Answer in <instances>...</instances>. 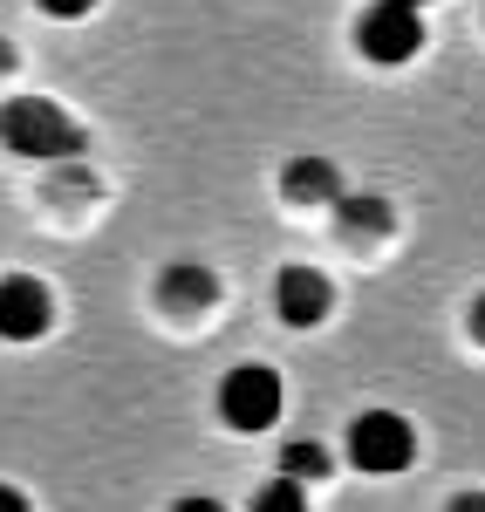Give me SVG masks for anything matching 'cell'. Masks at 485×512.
<instances>
[{
	"label": "cell",
	"instance_id": "obj_18",
	"mask_svg": "<svg viewBox=\"0 0 485 512\" xmlns=\"http://www.w3.org/2000/svg\"><path fill=\"white\" fill-rule=\"evenodd\" d=\"M404 7H417V14H424V7H431V0H404Z\"/></svg>",
	"mask_w": 485,
	"mask_h": 512
},
{
	"label": "cell",
	"instance_id": "obj_5",
	"mask_svg": "<svg viewBox=\"0 0 485 512\" xmlns=\"http://www.w3.org/2000/svg\"><path fill=\"white\" fill-rule=\"evenodd\" d=\"M55 321V294L35 274H7L0 280V342H35Z\"/></svg>",
	"mask_w": 485,
	"mask_h": 512
},
{
	"label": "cell",
	"instance_id": "obj_9",
	"mask_svg": "<svg viewBox=\"0 0 485 512\" xmlns=\"http://www.w3.org/2000/svg\"><path fill=\"white\" fill-rule=\"evenodd\" d=\"M281 478H287V485H322V478H328V444L294 437V444L281 451Z\"/></svg>",
	"mask_w": 485,
	"mask_h": 512
},
{
	"label": "cell",
	"instance_id": "obj_1",
	"mask_svg": "<svg viewBox=\"0 0 485 512\" xmlns=\"http://www.w3.org/2000/svg\"><path fill=\"white\" fill-rule=\"evenodd\" d=\"M0 144L14 151V158H41V164H69L82 158V123L62 110V103H48V96H7L0 103Z\"/></svg>",
	"mask_w": 485,
	"mask_h": 512
},
{
	"label": "cell",
	"instance_id": "obj_12",
	"mask_svg": "<svg viewBox=\"0 0 485 512\" xmlns=\"http://www.w3.org/2000/svg\"><path fill=\"white\" fill-rule=\"evenodd\" d=\"M35 7H41V14H55V21H82L96 0H35Z\"/></svg>",
	"mask_w": 485,
	"mask_h": 512
},
{
	"label": "cell",
	"instance_id": "obj_13",
	"mask_svg": "<svg viewBox=\"0 0 485 512\" xmlns=\"http://www.w3.org/2000/svg\"><path fill=\"white\" fill-rule=\"evenodd\" d=\"M171 512H226V506H219V499H205V492H192V499H178Z\"/></svg>",
	"mask_w": 485,
	"mask_h": 512
},
{
	"label": "cell",
	"instance_id": "obj_3",
	"mask_svg": "<svg viewBox=\"0 0 485 512\" xmlns=\"http://www.w3.org/2000/svg\"><path fill=\"white\" fill-rule=\"evenodd\" d=\"M356 48H363L369 62L397 69V62H410L424 48V14L404 7V0H369L363 14H356Z\"/></svg>",
	"mask_w": 485,
	"mask_h": 512
},
{
	"label": "cell",
	"instance_id": "obj_7",
	"mask_svg": "<svg viewBox=\"0 0 485 512\" xmlns=\"http://www.w3.org/2000/svg\"><path fill=\"white\" fill-rule=\"evenodd\" d=\"M281 192L294 198V205H335V198H342V171L328 158H294L281 171Z\"/></svg>",
	"mask_w": 485,
	"mask_h": 512
},
{
	"label": "cell",
	"instance_id": "obj_6",
	"mask_svg": "<svg viewBox=\"0 0 485 512\" xmlns=\"http://www.w3.org/2000/svg\"><path fill=\"white\" fill-rule=\"evenodd\" d=\"M328 301H335V287H328L315 267H281V280H274V308H281L287 328H315V321L328 315Z\"/></svg>",
	"mask_w": 485,
	"mask_h": 512
},
{
	"label": "cell",
	"instance_id": "obj_14",
	"mask_svg": "<svg viewBox=\"0 0 485 512\" xmlns=\"http://www.w3.org/2000/svg\"><path fill=\"white\" fill-rule=\"evenodd\" d=\"M445 512H485V492H458V499H451Z\"/></svg>",
	"mask_w": 485,
	"mask_h": 512
},
{
	"label": "cell",
	"instance_id": "obj_10",
	"mask_svg": "<svg viewBox=\"0 0 485 512\" xmlns=\"http://www.w3.org/2000/svg\"><path fill=\"white\" fill-rule=\"evenodd\" d=\"M335 212H342L349 233H390V205H383L376 192H342V198H335Z\"/></svg>",
	"mask_w": 485,
	"mask_h": 512
},
{
	"label": "cell",
	"instance_id": "obj_2",
	"mask_svg": "<svg viewBox=\"0 0 485 512\" xmlns=\"http://www.w3.org/2000/svg\"><path fill=\"white\" fill-rule=\"evenodd\" d=\"M281 403H287V383L267 362H240V369H226V383H219V417L246 437L267 431V424L281 417Z\"/></svg>",
	"mask_w": 485,
	"mask_h": 512
},
{
	"label": "cell",
	"instance_id": "obj_4",
	"mask_svg": "<svg viewBox=\"0 0 485 512\" xmlns=\"http://www.w3.org/2000/svg\"><path fill=\"white\" fill-rule=\"evenodd\" d=\"M410 451H417V431H410L397 410H363L356 424H349V465L369 478H390L410 465Z\"/></svg>",
	"mask_w": 485,
	"mask_h": 512
},
{
	"label": "cell",
	"instance_id": "obj_17",
	"mask_svg": "<svg viewBox=\"0 0 485 512\" xmlns=\"http://www.w3.org/2000/svg\"><path fill=\"white\" fill-rule=\"evenodd\" d=\"M7 69H14V48H7V41H0V76H7Z\"/></svg>",
	"mask_w": 485,
	"mask_h": 512
},
{
	"label": "cell",
	"instance_id": "obj_16",
	"mask_svg": "<svg viewBox=\"0 0 485 512\" xmlns=\"http://www.w3.org/2000/svg\"><path fill=\"white\" fill-rule=\"evenodd\" d=\"M472 335L485 342V294H479V308H472Z\"/></svg>",
	"mask_w": 485,
	"mask_h": 512
},
{
	"label": "cell",
	"instance_id": "obj_15",
	"mask_svg": "<svg viewBox=\"0 0 485 512\" xmlns=\"http://www.w3.org/2000/svg\"><path fill=\"white\" fill-rule=\"evenodd\" d=\"M0 512H28V499H21L14 485H0Z\"/></svg>",
	"mask_w": 485,
	"mask_h": 512
},
{
	"label": "cell",
	"instance_id": "obj_11",
	"mask_svg": "<svg viewBox=\"0 0 485 512\" xmlns=\"http://www.w3.org/2000/svg\"><path fill=\"white\" fill-rule=\"evenodd\" d=\"M246 512H308V492L287 485V478H267V485L246 499Z\"/></svg>",
	"mask_w": 485,
	"mask_h": 512
},
{
	"label": "cell",
	"instance_id": "obj_8",
	"mask_svg": "<svg viewBox=\"0 0 485 512\" xmlns=\"http://www.w3.org/2000/svg\"><path fill=\"white\" fill-rule=\"evenodd\" d=\"M164 301H171V308H185V315H192V308H212V301H219V274L185 260V267H171V274H164Z\"/></svg>",
	"mask_w": 485,
	"mask_h": 512
}]
</instances>
